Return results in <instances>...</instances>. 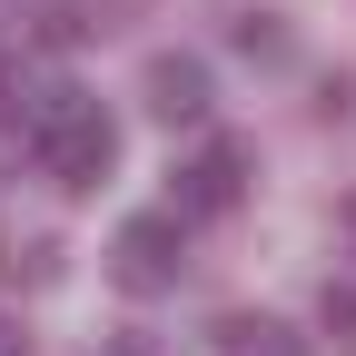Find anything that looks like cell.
<instances>
[{
  "mask_svg": "<svg viewBox=\"0 0 356 356\" xmlns=\"http://www.w3.org/2000/svg\"><path fill=\"white\" fill-rule=\"evenodd\" d=\"M109 356H149V346H109Z\"/></svg>",
  "mask_w": 356,
  "mask_h": 356,
  "instance_id": "obj_10",
  "label": "cell"
},
{
  "mask_svg": "<svg viewBox=\"0 0 356 356\" xmlns=\"http://www.w3.org/2000/svg\"><path fill=\"white\" fill-rule=\"evenodd\" d=\"M218 356H307V337H287L277 317H218Z\"/></svg>",
  "mask_w": 356,
  "mask_h": 356,
  "instance_id": "obj_5",
  "label": "cell"
},
{
  "mask_svg": "<svg viewBox=\"0 0 356 356\" xmlns=\"http://www.w3.org/2000/svg\"><path fill=\"white\" fill-rule=\"evenodd\" d=\"M317 317H327V337H337V346H356V277H327Z\"/></svg>",
  "mask_w": 356,
  "mask_h": 356,
  "instance_id": "obj_7",
  "label": "cell"
},
{
  "mask_svg": "<svg viewBox=\"0 0 356 356\" xmlns=\"http://www.w3.org/2000/svg\"><path fill=\"white\" fill-rule=\"evenodd\" d=\"M0 356H30V337H20V327H10V317H0Z\"/></svg>",
  "mask_w": 356,
  "mask_h": 356,
  "instance_id": "obj_9",
  "label": "cell"
},
{
  "mask_svg": "<svg viewBox=\"0 0 356 356\" xmlns=\"http://www.w3.org/2000/svg\"><path fill=\"white\" fill-rule=\"evenodd\" d=\"M109 257H119V287L159 297V287H178V267H188V218H178V208H149V218H129Z\"/></svg>",
  "mask_w": 356,
  "mask_h": 356,
  "instance_id": "obj_2",
  "label": "cell"
},
{
  "mask_svg": "<svg viewBox=\"0 0 356 356\" xmlns=\"http://www.w3.org/2000/svg\"><path fill=\"white\" fill-rule=\"evenodd\" d=\"M238 188H248V149L238 139H208L188 168H178V218H228Z\"/></svg>",
  "mask_w": 356,
  "mask_h": 356,
  "instance_id": "obj_3",
  "label": "cell"
},
{
  "mask_svg": "<svg viewBox=\"0 0 356 356\" xmlns=\"http://www.w3.org/2000/svg\"><path fill=\"white\" fill-rule=\"evenodd\" d=\"M149 109L178 129V119H208V70L198 60H178V50H159L149 60Z\"/></svg>",
  "mask_w": 356,
  "mask_h": 356,
  "instance_id": "obj_4",
  "label": "cell"
},
{
  "mask_svg": "<svg viewBox=\"0 0 356 356\" xmlns=\"http://www.w3.org/2000/svg\"><path fill=\"white\" fill-rule=\"evenodd\" d=\"M30 159H40V178H60V188H99L109 159H119V119L89 99V89H50V99L30 109Z\"/></svg>",
  "mask_w": 356,
  "mask_h": 356,
  "instance_id": "obj_1",
  "label": "cell"
},
{
  "mask_svg": "<svg viewBox=\"0 0 356 356\" xmlns=\"http://www.w3.org/2000/svg\"><path fill=\"white\" fill-rule=\"evenodd\" d=\"M228 40H238L248 60H287V20H277V10H238V30H228Z\"/></svg>",
  "mask_w": 356,
  "mask_h": 356,
  "instance_id": "obj_6",
  "label": "cell"
},
{
  "mask_svg": "<svg viewBox=\"0 0 356 356\" xmlns=\"http://www.w3.org/2000/svg\"><path fill=\"white\" fill-rule=\"evenodd\" d=\"M10 99H20V70H10V60H0V119H20Z\"/></svg>",
  "mask_w": 356,
  "mask_h": 356,
  "instance_id": "obj_8",
  "label": "cell"
}]
</instances>
